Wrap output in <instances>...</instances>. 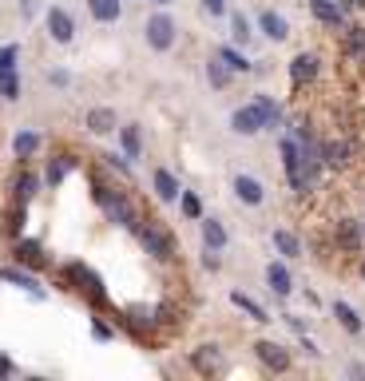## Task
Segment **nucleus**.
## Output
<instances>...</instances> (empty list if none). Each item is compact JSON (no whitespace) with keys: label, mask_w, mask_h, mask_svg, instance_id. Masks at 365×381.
Segmentation results:
<instances>
[{"label":"nucleus","mask_w":365,"mask_h":381,"mask_svg":"<svg viewBox=\"0 0 365 381\" xmlns=\"http://www.w3.org/2000/svg\"><path fill=\"white\" fill-rule=\"evenodd\" d=\"M91 190H95V203L103 207V215H108L115 227H127V231H135V227H139V211H135V199L127 195V190L112 187L103 175H95V179H91Z\"/></svg>","instance_id":"nucleus-1"},{"label":"nucleus","mask_w":365,"mask_h":381,"mask_svg":"<svg viewBox=\"0 0 365 381\" xmlns=\"http://www.w3.org/2000/svg\"><path fill=\"white\" fill-rule=\"evenodd\" d=\"M135 234H139V242L155 254V258H175V254H179V242H175V234L167 231L163 222H155V219H143V215H139V227H135Z\"/></svg>","instance_id":"nucleus-2"},{"label":"nucleus","mask_w":365,"mask_h":381,"mask_svg":"<svg viewBox=\"0 0 365 381\" xmlns=\"http://www.w3.org/2000/svg\"><path fill=\"white\" fill-rule=\"evenodd\" d=\"M60 282H64L60 290H83L88 298H95V302H103V298H108V290H103L100 274H95V271H88L83 262H68V266L60 271Z\"/></svg>","instance_id":"nucleus-3"},{"label":"nucleus","mask_w":365,"mask_h":381,"mask_svg":"<svg viewBox=\"0 0 365 381\" xmlns=\"http://www.w3.org/2000/svg\"><path fill=\"white\" fill-rule=\"evenodd\" d=\"M143 36H147V48L151 52H171L175 40H179V24L167 12H151L147 24H143Z\"/></svg>","instance_id":"nucleus-4"},{"label":"nucleus","mask_w":365,"mask_h":381,"mask_svg":"<svg viewBox=\"0 0 365 381\" xmlns=\"http://www.w3.org/2000/svg\"><path fill=\"white\" fill-rule=\"evenodd\" d=\"M44 28H48V36L56 44H71L76 40V21H71V12L68 8H48V16H44Z\"/></svg>","instance_id":"nucleus-5"},{"label":"nucleus","mask_w":365,"mask_h":381,"mask_svg":"<svg viewBox=\"0 0 365 381\" xmlns=\"http://www.w3.org/2000/svg\"><path fill=\"white\" fill-rule=\"evenodd\" d=\"M231 131L234 135H258V131H266V115L258 103H246V108H238L231 115Z\"/></svg>","instance_id":"nucleus-6"},{"label":"nucleus","mask_w":365,"mask_h":381,"mask_svg":"<svg viewBox=\"0 0 365 381\" xmlns=\"http://www.w3.org/2000/svg\"><path fill=\"white\" fill-rule=\"evenodd\" d=\"M12 258H16V266H24V271H44V266H48L44 246H40V242H32V239H16Z\"/></svg>","instance_id":"nucleus-7"},{"label":"nucleus","mask_w":365,"mask_h":381,"mask_svg":"<svg viewBox=\"0 0 365 381\" xmlns=\"http://www.w3.org/2000/svg\"><path fill=\"white\" fill-rule=\"evenodd\" d=\"M254 353H258V361H262L266 370H274V373H286V370H290V350H286V346H278V341H258V346H254Z\"/></svg>","instance_id":"nucleus-8"},{"label":"nucleus","mask_w":365,"mask_h":381,"mask_svg":"<svg viewBox=\"0 0 365 381\" xmlns=\"http://www.w3.org/2000/svg\"><path fill=\"white\" fill-rule=\"evenodd\" d=\"M258 32H262L266 40L282 44L286 36H290V21H286L282 12H274V8H262V12H258Z\"/></svg>","instance_id":"nucleus-9"},{"label":"nucleus","mask_w":365,"mask_h":381,"mask_svg":"<svg viewBox=\"0 0 365 381\" xmlns=\"http://www.w3.org/2000/svg\"><path fill=\"white\" fill-rule=\"evenodd\" d=\"M234 195H238V203H246V207H262L266 203V187L254 175H234Z\"/></svg>","instance_id":"nucleus-10"},{"label":"nucleus","mask_w":365,"mask_h":381,"mask_svg":"<svg viewBox=\"0 0 365 381\" xmlns=\"http://www.w3.org/2000/svg\"><path fill=\"white\" fill-rule=\"evenodd\" d=\"M266 286H270L278 298H286V294L294 290V274H290V266H286V262H270V266H266Z\"/></svg>","instance_id":"nucleus-11"},{"label":"nucleus","mask_w":365,"mask_h":381,"mask_svg":"<svg viewBox=\"0 0 365 381\" xmlns=\"http://www.w3.org/2000/svg\"><path fill=\"white\" fill-rule=\"evenodd\" d=\"M44 187V179L36 175V171H24L21 179L12 183V203H21V207H28L32 199H36V190Z\"/></svg>","instance_id":"nucleus-12"},{"label":"nucleus","mask_w":365,"mask_h":381,"mask_svg":"<svg viewBox=\"0 0 365 381\" xmlns=\"http://www.w3.org/2000/svg\"><path fill=\"white\" fill-rule=\"evenodd\" d=\"M318 72H322V64H318L314 52H302V56H294V60H290V80H294V84H310Z\"/></svg>","instance_id":"nucleus-13"},{"label":"nucleus","mask_w":365,"mask_h":381,"mask_svg":"<svg viewBox=\"0 0 365 381\" xmlns=\"http://www.w3.org/2000/svg\"><path fill=\"white\" fill-rule=\"evenodd\" d=\"M151 187H155V199H163V203H175L179 199V179H175V171H167V167H159L151 175Z\"/></svg>","instance_id":"nucleus-14"},{"label":"nucleus","mask_w":365,"mask_h":381,"mask_svg":"<svg viewBox=\"0 0 365 381\" xmlns=\"http://www.w3.org/2000/svg\"><path fill=\"white\" fill-rule=\"evenodd\" d=\"M120 151L132 163L143 159V131H139V123H123V127H120Z\"/></svg>","instance_id":"nucleus-15"},{"label":"nucleus","mask_w":365,"mask_h":381,"mask_svg":"<svg viewBox=\"0 0 365 381\" xmlns=\"http://www.w3.org/2000/svg\"><path fill=\"white\" fill-rule=\"evenodd\" d=\"M199 227H203V246H211V251H223V246H226V227H223V219L203 215V219H199Z\"/></svg>","instance_id":"nucleus-16"},{"label":"nucleus","mask_w":365,"mask_h":381,"mask_svg":"<svg viewBox=\"0 0 365 381\" xmlns=\"http://www.w3.org/2000/svg\"><path fill=\"white\" fill-rule=\"evenodd\" d=\"M36 151H40V131H32V127L16 131V140H12V155H16L21 163H28Z\"/></svg>","instance_id":"nucleus-17"},{"label":"nucleus","mask_w":365,"mask_h":381,"mask_svg":"<svg viewBox=\"0 0 365 381\" xmlns=\"http://www.w3.org/2000/svg\"><path fill=\"white\" fill-rule=\"evenodd\" d=\"M0 282H12V286H21L24 294H36V298H44L40 282L32 278L28 271H16V266H0Z\"/></svg>","instance_id":"nucleus-18"},{"label":"nucleus","mask_w":365,"mask_h":381,"mask_svg":"<svg viewBox=\"0 0 365 381\" xmlns=\"http://www.w3.org/2000/svg\"><path fill=\"white\" fill-rule=\"evenodd\" d=\"M71 167H76V159H71V155H64V151H56V155L48 159V167H44V183H48V187H60L64 175H68Z\"/></svg>","instance_id":"nucleus-19"},{"label":"nucleus","mask_w":365,"mask_h":381,"mask_svg":"<svg viewBox=\"0 0 365 381\" xmlns=\"http://www.w3.org/2000/svg\"><path fill=\"white\" fill-rule=\"evenodd\" d=\"M88 12L100 24H115L123 16V0H88Z\"/></svg>","instance_id":"nucleus-20"},{"label":"nucleus","mask_w":365,"mask_h":381,"mask_svg":"<svg viewBox=\"0 0 365 381\" xmlns=\"http://www.w3.org/2000/svg\"><path fill=\"white\" fill-rule=\"evenodd\" d=\"M219 361H223L219 346H199V350L191 353V365H195L199 373H219Z\"/></svg>","instance_id":"nucleus-21"},{"label":"nucleus","mask_w":365,"mask_h":381,"mask_svg":"<svg viewBox=\"0 0 365 381\" xmlns=\"http://www.w3.org/2000/svg\"><path fill=\"white\" fill-rule=\"evenodd\" d=\"M207 80H211L214 91H226V88H231V80H234V72L226 68L219 56H211V60H207Z\"/></svg>","instance_id":"nucleus-22"},{"label":"nucleus","mask_w":365,"mask_h":381,"mask_svg":"<svg viewBox=\"0 0 365 381\" xmlns=\"http://www.w3.org/2000/svg\"><path fill=\"white\" fill-rule=\"evenodd\" d=\"M334 318L342 322V330H349V334H361V330H365L361 314H357L349 302H334Z\"/></svg>","instance_id":"nucleus-23"},{"label":"nucleus","mask_w":365,"mask_h":381,"mask_svg":"<svg viewBox=\"0 0 365 381\" xmlns=\"http://www.w3.org/2000/svg\"><path fill=\"white\" fill-rule=\"evenodd\" d=\"M88 131H95V135H108V131H115V111L112 108H91L88 111Z\"/></svg>","instance_id":"nucleus-24"},{"label":"nucleus","mask_w":365,"mask_h":381,"mask_svg":"<svg viewBox=\"0 0 365 381\" xmlns=\"http://www.w3.org/2000/svg\"><path fill=\"white\" fill-rule=\"evenodd\" d=\"M310 8H314V16H318V21H322V24H334V28H337V24L345 21L342 4H334V0H314Z\"/></svg>","instance_id":"nucleus-25"},{"label":"nucleus","mask_w":365,"mask_h":381,"mask_svg":"<svg viewBox=\"0 0 365 381\" xmlns=\"http://www.w3.org/2000/svg\"><path fill=\"white\" fill-rule=\"evenodd\" d=\"M214 56H219V60H223V64H226V68H231V72H234V76H238V72H250V68H254V64H250V60H246L243 52H238V48H231V44H223V48L214 52Z\"/></svg>","instance_id":"nucleus-26"},{"label":"nucleus","mask_w":365,"mask_h":381,"mask_svg":"<svg viewBox=\"0 0 365 381\" xmlns=\"http://www.w3.org/2000/svg\"><path fill=\"white\" fill-rule=\"evenodd\" d=\"M274 246H278L282 258H298V254H302V242H298V234H290V231H274Z\"/></svg>","instance_id":"nucleus-27"},{"label":"nucleus","mask_w":365,"mask_h":381,"mask_svg":"<svg viewBox=\"0 0 365 381\" xmlns=\"http://www.w3.org/2000/svg\"><path fill=\"white\" fill-rule=\"evenodd\" d=\"M322 163L345 167V163H349V143H322Z\"/></svg>","instance_id":"nucleus-28"},{"label":"nucleus","mask_w":365,"mask_h":381,"mask_svg":"<svg viewBox=\"0 0 365 381\" xmlns=\"http://www.w3.org/2000/svg\"><path fill=\"white\" fill-rule=\"evenodd\" d=\"M337 242H342L345 251H357V242H361V231H357L354 219H342L337 222Z\"/></svg>","instance_id":"nucleus-29"},{"label":"nucleus","mask_w":365,"mask_h":381,"mask_svg":"<svg viewBox=\"0 0 365 381\" xmlns=\"http://www.w3.org/2000/svg\"><path fill=\"white\" fill-rule=\"evenodd\" d=\"M254 103L262 108V115H266V127H278V123H282V108H278V103H274L270 96H266V91H258V96H254Z\"/></svg>","instance_id":"nucleus-30"},{"label":"nucleus","mask_w":365,"mask_h":381,"mask_svg":"<svg viewBox=\"0 0 365 381\" xmlns=\"http://www.w3.org/2000/svg\"><path fill=\"white\" fill-rule=\"evenodd\" d=\"M231 36H234V44H250L254 40L250 21H246L243 12H231Z\"/></svg>","instance_id":"nucleus-31"},{"label":"nucleus","mask_w":365,"mask_h":381,"mask_svg":"<svg viewBox=\"0 0 365 381\" xmlns=\"http://www.w3.org/2000/svg\"><path fill=\"white\" fill-rule=\"evenodd\" d=\"M231 302H234V306H238V310H246V314H250L254 322H270V318H266V310H262V306H258V302H254V298H246L243 290H234V294H231Z\"/></svg>","instance_id":"nucleus-32"},{"label":"nucleus","mask_w":365,"mask_h":381,"mask_svg":"<svg viewBox=\"0 0 365 381\" xmlns=\"http://www.w3.org/2000/svg\"><path fill=\"white\" fill-rule=\"evenodd\" d=\"M179 207L187 219H203V199H199L195 190H179Z\"/></svg>","instance_id":"nucleus-33"},{"label":"nucleus","mask_w":365,"mask_h":381,"mask_svg":"<svg viewBox=\"0 0 365 381\" xmlns=\"http://www.w3.org/2000/svg\"><path fill=\"white\" fill-rule=\"evenodd\" d=\"M100 159L108 163V167H112V171H120V175H132V167H135V163L127 159V155H123V151H103Z\"/></svg>","instance_id":"nucleus-34"},{"label":"nucleus","mask_w":365,"mask_h":381,"mask_svg":"<svg viewBox=\"0 0 365 381\" xmlns=\"http://www.w3.org/2000/svg\"><path fill=\"white\" fill-rule=\"evenodd\" d=\"M21 231H24V207H21V203H12L8 219H4V234H12V239H16Z\"/></svg>","instance_id":"nucleus-35"},{"label":"nucleus","mask_w":365,"mask_h":381,"mask_svg":"<svg viewBox=\"0 0 365 381\" xmlns=\"http://www.w3.org/2000/svg\"><path fill=\"white\" fill-rule=\"evenodd\" d=\"M0 96H4V100H21V80H16V72H4V76H0Z\"/></svg>","instance_id":"nucleus-36"},{"label":"nucleus","mask_w":365,"mask_h":381,"mask_svg":"<svg viewBox=\"0 0 365 381\" xmlns=\"http://www.w3.org/2000/svg\"><path fill=\"white\" fill-rule=\"evenodd\" d=\"M16 56H21L16 44H4V48H0V76H4V72H16Z\"/></svg>","instance_id":"nucleus-37"},{"label":"nucleus","mask_w":365,"mask_h":381,"mask_svg":"<svg viewBox=\"0 0 365 381\" xmlns=\"http://www.w3.org/2000/svg\"><path fill=\"white\" fill-rule=\"evenodd\" d=\"M203 8L211 12V16H226V0H203Z\"/></svg>","instance_id":"nucleus-38"},{"label":"nucleus","mask_w":365,"mask_h":381,"mask_svg":"<svg viewBox=\"0 0 365 381\" xmlns=\"http://www.w3.org/2000/svg\"><path fill=\"white\" fill-rule=\"evenodd\" d=\"M91 338L108 341V338H112V326H108V322H95V326H91Z\"/></svg>","instance_id":"nucleus-39"},{"label":"nucleus","mask_w":365,"mask_h":381,"mask_svg":"<svg viewBox=\"0 0 365 381\" xmlns=\"http://www.w3.org/2000/svg\"><path fill=\"white\" fill-rule=\"evenodd\" d=\"M52 84H56V88H68V72H52Z\"/></svg>","instance_id":"nucleus-40"},{"label":"nucleus","mask_w":365,"mask_h":381,"mask_svg":"<svg viewBox=\"0 0 365 381\" xmlns=\"http://www.w3.org/2000/svg\"><path fill=\"white\" fill-rule=\"evenodd\" d=\"M147 4H167V0H147Z\"/></svg>","instance_id":"nucleus-41"},{"label":"nucleus","mask_w":365,"mask_h":381,"mask_svg":"<svg viewBox=\"0 0 365 381\" xmlns=\"http://www.w3.org/2000/svg\"><path fill=\"white\" fill-rule=\"evenodd\" d=\"M361 278H365V262H361Z\"/></svg>","instance_id":"nucleus-42"}]
</instances>
